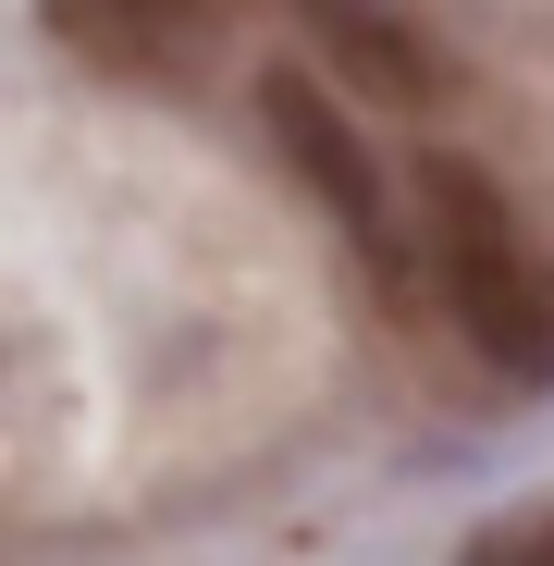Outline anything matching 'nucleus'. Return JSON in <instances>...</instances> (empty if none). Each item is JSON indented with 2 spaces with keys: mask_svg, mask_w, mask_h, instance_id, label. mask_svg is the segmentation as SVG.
<instances>
[{
  "mask_svg": "<svg viewBox=\"0 0 554 566\" xmlns=\"http://www.w3.org/2000/svg\"><path fill=\"white\" fill-rule=\"evenodd\" d=\"M419 247H431V283H443L456 333L505 382L554 395V259H542V234L518 222V198L481 160H456V148L419 160Z\"/></svg>",
  "mask_w": 554,
  "mask_h": 566,
  "instance_id": "obj_1",
  "label": "nucleus"
},
{
  "mask_svg": "<svg viewBox=\"0 0 554 566\" xmlns=\"http://www.w3.org/2000/svg\"><path fill=\"white\" fill-rule=\"evenodd\" d=\"M259 124H271V148H284V172H296L309 198L345 222V247L383 271V283H407V271L431 259V247L395 222V185H383V160H369V136L333 112V86H321V74L271 62V74H259Z\"/></svg>",
  "mask_w": 554,
  "mask_h": 566,
  "instance_id": "obj_2",
  "label": "nucleus"
},
{
  "mask_svg": "<svg viewBox=\"0 0 554 566\" xmlns=\"http://www.w3.org/2000/svg\"><path fill=\"white\" fill-rule=\"evenodd\" d=\"M50 38L100 74H185L210 62V0H50Z\"/></svg>",
  "mask_w": 554,
  "mask_h": 566,
  "instance_id": "obj_3",
  "label": "nucleus"
},
{
  "mask_svg": "<svg viewBox=\"0 0 554 566\" xmlns=\"http://www.w3.org/2000/svg\"><path fill=\"white\" fill-rule=\"evenodd\" d=\"M309 13H321V38L369 74V86H407V99H419V86H431V62H419V38L383 13V0H309Z\"/></svg>",
  "mask_w": 554,
  "mask_h": 566,
  "instance_id": "obj_4",
  "label": "nucleus"
},
{
  "mask_svg": "<svg viewBox=\"0 0 554 566\" xmlns=\"http://www.w3.org/2000/svg\"><path fill=\"white\" fill-rule=\"evenodd\" d=\"M456 566H554V505H518V517H493Z\"/></svg>",
  "mask_w": 554,
  "mask_h": 566,
  "instance_id": "obj_5",
  "label": "nucleus"
}]
</instances>
